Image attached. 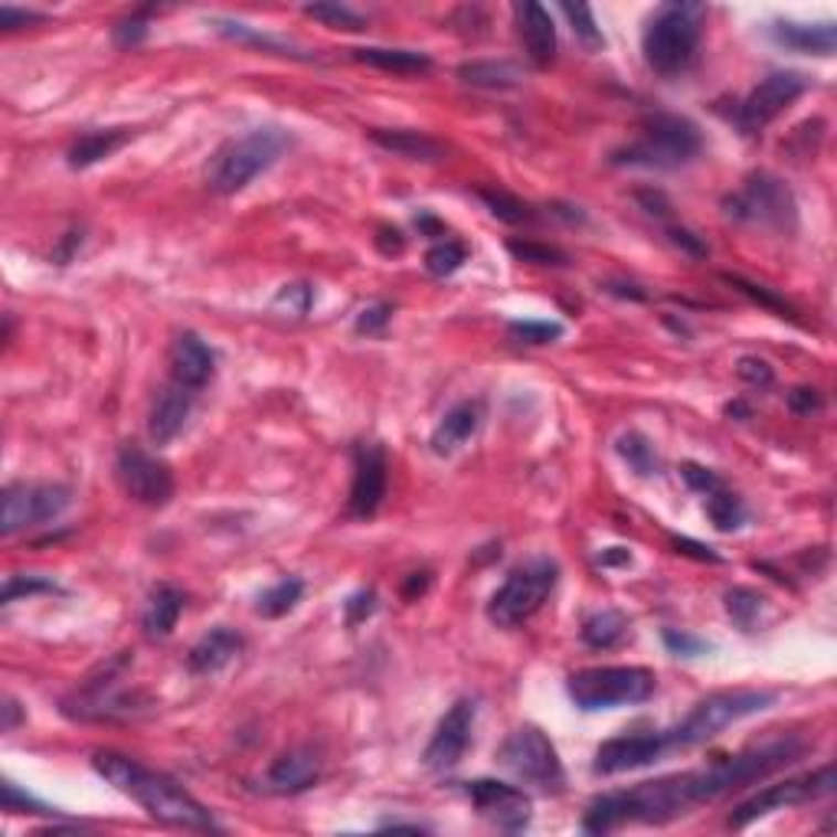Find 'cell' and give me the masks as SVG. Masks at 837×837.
I'll return each instance as SVG.
<instances>
[{"label": "cell", "instance_id": "41", "mask_svg": "<svg viewBox=\"0 0 837 837\" xmlns=\"http://www.w3.org/2000/svg\"><path fill=\"white\" fill-rule=\"evenodd\" d=\"M563 13H566V20L573 23V33L586 43L589 50H598L605 40H602V30H598V23H595V17H592V10L583 7V3H563Z\"/></svg>", "mask_w": 837, "mask_h": 837}, {"label": "cell", "instance_id": "32", "mask_svg": "<svg viewBox=\"0 0 837 837\" xmlns=\"http://www.w3.org/2000/svg\"><path fill=\"white\" fill-rule=\"evenodd\" d=\"M625 635H628V618L615 608H602V612L589 615L583 622V642L589 648H598V651L615 648Z\"/></svg>", "mask_w": 837, "mask_h": 837}, {"label": "cell", "instance_id": "3", "mask_svg": "<svg viewBox=\"0 0 837 837\" xmlns=\"http://www.w3.org/2000/svg\"><path fill=\"white\" fill-rule=\"evenodd\" d=\"M778 700L775 690H759V687H740V690H720L710 693L707 700H700L674 730H665V753H677V750H690L700 746L713 737H720L727 727L769 710Z\"/></svg>", "mask_w": 837, "mask_h": 837}, {"label": "cell", "instance_id": "51", "mask_svg": "<svg viewBox=\"0 0 837 837\" xmlns=\"http://www.w3.org/2000/svg\"><path fill=\"white\" fill-rule=\"evenodd\" d=\"M684 481H687L693 491H700V495H710V491L720 488V478H717L710 468H700V465H684Z\"/></svg>", "mask_w": 837, "mask_h": 837}, {"label": "cell", "instance_id": "4", "mask_svg": "<svg viewBox=\"0 0 837 837\" xmlns=\"http://www.w3.org/2000/svg\"><path fill=\"white\" fill-rule=\"evenodd\" d=\"M700 3H668L648 20L642 53L658 76H677L693 63L700 46Z\"/></svg>", "mask_w": 837, "mask_h": 837}, {"label": "cell", "instance_id": "44", "mask_svg": "<svg viewBox=\"0 0 837 837\" xmlns=\"http://www.w3.org/2000/svg\"><path fill=\"white\" fill-rule=\"evenodd\" d=\"M510 337H517L520 343H550V340L563 337V328L553 321H513Z\"/></svg>", "mask_w": 837, "mask_h": 837}, {"label": "cell", "instance_id": "24", "mask_svg": "<svg viewBox=\"0 0 837 837\" xmlns=\"http://www.w3.org/2000/svg\"><path fill=\"white\" fill-rule=\"evenodd\" d=\"M243 651V635H236L233 628L220 625L213 632H206L187 655V665L193 674H216L226 668L236 655Z\"/></svg>", "mask_w": 837, "mask_h": 837}, {"label": "cell", "instance_id": "49", "mask_svg": "<svg viewBox=\"0 0 837 837\" xmlns=\"http://www.w3.org/2000/svg\"><path fill=\"white\" fill-rule=\"evenodd\" d=\"M788 406H792V413L808 416V413H818V410L825 406V400H822V393H818V390L798 386V390H792V393H788Z\"/></svg>", "mask_w": 837, "mask_h": 837}, {"label": "cell", "instance_id": "31", "mask_svg": "<svg viewBox=\"0 0 837 837\" xmlns=\"http://www.w3.org/2000/svg\"><path fill=\"white\" fill-rule=\"evenodd\" d=\"M128 141V131L112 128V131H88L73 148H70V168H92L112 151H118Z\"/></svg>", "mask_w": 837, "mask_h": 837}, {"label": "cell", "instance_id": "11", "mask_svg": "<svg viewBox=\"0 0 837 837\" xmlns=\"http://www.w3.org/2000/svg\"><path fill=\"white\" fill-rule=\"evenodd\" d=\"M128 665H131L128 651L118 655L115 661H108L63 703V710L76 720H112V717L131 713L135 707H128V703H135V697L128 690H121Z\"/></svg>", "mask_w": 837, "mask_h": 837}, {"label": "cell", "instance_id": "46", "mask_svg": "<svg viewBox=\"0 0 837 837\" xmlns=\"http://www.w3.org/2000/svg\"><path fill=\"white\" fill-rule=\"evenodd\" d=\"M145 36H148V20H145V13H135V17H128V20H121V23L115 27V43H118L121 50L138 46Z\"/></svg>", "mask_w": 837, "mask_h": 837}, {"label": "cell", "instance_id": "2", "mask_svg": "<svg viewBox=\"0 0 837 837\" xmlns=\"http://www.w3.org/2000/svg\"><path fill=\"white\" fill-rule=\"evenodd\" d=\"M92 765L121 795L138 802L155 822L170 825V828H183V831H220L213 815L168 775L121 753H95Z\"/></svg>", "mask_w": 837, "mask_h": 837}, {"label": "cell", "instance_id": "56", "mask_svg": "<svg viewBox=\"0 0 837 837\" xmlns=\"http://www.w3.org/2000/svg\"><path fill=\"white\" fill-rule=\"evenodd\" d=\"M668 236H670V243L674 246H680V250H687L690 255H707V246L690 233V230H677V226H670L668 230Z\"/></svg>", "mask_w": 837, "mask_h": 837}, {"label": "cell", "instance_id": "52", "mask_svg": "<svg viewBox=\"0 0 837 837\" xmlns=\"http://www.w3.org/2000/svg\"><path fill=\"white\" fill-rule=\"evenodd\" d=\"M740 377L753 386H769L772 383V367L759 357H743L740 360Z\"/></svg>", "mask_w": 837, "mask_h": 837}, {"label": "cell", "instance_id": "48", "mask_svg": "<svg viewBox=\"0 0 837 837\" xmlns=\"http://www.w3.org/2000/svg\"><path fill=\"white\" fill-rule=\"evenodd\" d=\"M390 315H393V308H390V305H370V308H363V311H360V318H357V331H360V335H373V331L386 328Z\"/></svg>", "mask_w": 837, "mask_h": 837}, {"label": "cell", "instance_id": "36", "mask_svg": "<svg viewBox=\"0 0 837 837\" xmlns=\"http://www.w3.org/2000/svg\"><path fill=\"white\" fill-rule=\"evenodd\" d=\"M213 27H216V33H223V36H230V40H236V43H250V46H258V50H265V53L301 56V53H295L288 43H282V40H275V36H265V33L252 30V27H246V23H236V20H213Z\"/></svg>", "mask_w": 837, "mask_h": 837}, {"label": "cell", "instance_id": "8", "mask_svg": "<svg viewBox=\"0 0 837 837\" xmlns=\"http://www.w3.org/2000/svg\"><path fill=\"white\" fill-rule=\"evenodd\" d=\"M557 580H560V566L547 557H537V560L517 566L504 580V586L491 595L488 618L498 628H513V625L527 622L550 598V592L557 589Z\"/></svg>", "mask_w": 837, "mask_h": 837}, {"label": "cell", "instance_id": "21", "mask_svg": "<svg viewBox=\"0 0 837 837\" xmlns=\"http://www.w3.org/2000/svg\"><path fill=\"white\" fill-rule=\"evenodd\" d=\"M513 20H517V33L527 56L537 66H550L557 56V23L550 10L533 0H523V3H513Z\"/></svg>", "mask_w": 837, "mask_h": 837}, {"label": "cell", "instance_id": "12", "mask_svg": "<svg viewBox=\"0 0 837 837\" xmlns=\"http://www.w3.org/2000/svg\"><path fill=\"white\" fill-rule=\"evenodd\" d=\"M835 792V765H822L808 775L798 778H785L778 785H769L765 792H759L753 798H746L733 815H730V828H746L755 818L775 812V808H788V805H805V802H818L825 795Z\"/></svg>", "mask_w": 837, "mask_h": 837}, {"label": "cell", "instance_id": "57", "mask_svg": "<svg viewBox=\"0 0 837 837\" xmlns=\"http://www.w3.org/2000/svg\"><path fill=\"white\" fill-rule=\"evenodd\" d=\"M377 246H380V252H386V255H400L403 252V233L396 230H390V226H380V236H377Z\"/></svg>", "mask_w": 837, "mask_h": 837}, {"label": "cell", "instance_id": "16", "mask_svg": "<svg viewBox=\"0 0 837 837\" xmlns=\"http://www.w3.org/2000/svg\"><path fill=\"white\" fill-rule=\"evenodd\" d=\"M472 730H475V700L462 697L448 707V713L438 720L428 746H425V769L432 772H448L455 769L465 753H468V743H472Z\"/></svg>", "mask_w": 837, "mask_h": 837}, {"label": "cell", "instance_id": "18", "mask_svg": "<svg viewBox=\"0 0 837 837\" xmlns=\"http://www.w3.org/2000/svg\"><path fill=\"white\" fill-rule=\"evenodd\" d=\"M465 795L501 831H523L530 825V798L517 785L495 782V778H478V782L465 785Z\"/></svg>", "mask_w": 837, "mask_h": 837}, {"label": "cell", "instance_id": "53", "mask_svg": "<svg viewBox=\"0 0 837 837\" xmlns=\"http://www.w3.org/2000/svg\"><path fill=\"white\" fill-rule=\"evenodd\" d=\"M665 642H668V648L674 655H687V658L707 651L703 642H697V638H690V635H677V632H665Z\"/></svg>", "mask_w": 837, "mask_h": 837}, {"label": "cell", "instance_id": "42", "mask_svg": "<svg viewBox=\"0 0 837 837\" xmlns=\"http://www.w3.org/2000/svg\"><path fill=\"white\" fill-rule=\"evenodd\" d=\"M311 288L308 285H285L282 292H278V298L272 301V308L275 311H282L285 318L292 315V318H305L308 315V308H311Z\"/></svg>", "mask_w": 837, "mask_h": 837}, {"label": "cell", "instance_id": "1", "mask_svg": "<svg viewBox=\"0 0 837 837\" xmlns=\"http://www.w3.org/2000/svg\"><path fill=\"white\" fill-rule=\"evenodd\" d=\"M802 755L798 740H782L759 746L753 753L727 755L693 772H677L655 782H642L625 792L598 795L586 808L583 831L589 835H608L622 825H668L674 818L690 815V808L703 802H717L720 795L753 785L759 778L785 769Z\"/></svg>", "mask_w": 837, "mask_h": 837}, {"label": "cell", "instance_id": "43", "mask_svg": "<svg viewBox=\"0 0 837 837\" xmlns=\"http://www.w3.org/2000/svg\"><path fill=\"white\" fill-rule=\"evenodd\" d=\"M723 282H730V285H733L737 292H743L746 298H753V301H759L762 308H769V311H778L782 318H785V315L792 318V308H788V305H785L782 298H775L772 292H765L762 285H753V282H746V278H740V275H723Z\"/></svg>", "mask_w": 837, "mask_h": 837}, {"label": "cell", "instance_id": "9", "mask_svg": "<svg viewBox=\"0 0 837 837\" xmlns=\"http://www.w3.org/2000/svg\"><path fill=\"white\" fill-rule=\"evenodd\" d=\"M723 206L733 220L755 223V226H772V230H782V233H792L795 223H798V206H795L792 190L765 170L750 173L746 183L723 200Z\"/></svg>", "mask_w": 837, "mask_h": 837}, {"label": "cell", "instance_id": "30", "mask_svg": "<svg viewBox=\"0 0 837 837\" xmlns=\"http://www.w3.org/2000/svg\"><path fill=\"white\" fill-rule=\"evenodd\" d=\"M458 80L465 85H475V88H513L520 85L523 73L507 63V60H475V63H465L458 70Z\"/></svg>", "mask_w": 837, "mask_h": 837}, {"label": "cell", "instance_id": "10", "mask_svg": "<svg viewBox=\"0 0 837 837\" xmlns=\"http://www.w3.org/2000/svg\"><path fill=\"white\" fill-rule=\"evenodd\" d=\"M498 762L513 778H520L527 785H537V788H547V792H557L566 782L557 746L537 727L513 730L498 750Z\"/></svg>", "mask_w": 837, "mask_h": 837}, {"label": "cell", "instance_id": "20", "mask_svg": "<svg viewBox=\"0 0 837 837\" xmlns=\"http://www.w3.org/2000/svg\"><path fill=\"white\" fill-rule=\"evenodd\" d=\"M321 775V755L311 746H295L288 753H282L265 772L262 788L272 795H298L305 788H311Z\"/></svg>", "mask_w": 837, "mask_h": 837}, {"label": "cell", "instance_id": "13", "mask_svg": "<svg viewBox=\"0 0 837 837\" xmlns=\"http://www.w3.org/2000/svg\"><path fill=\"white\" fill-rule=\"evenodd\" d=\"M73 504V491L63 485H10L3 491V510H0V533L13 537L20 530L40 527L56 520Z\"/></svg>", "mask_w": 837, "mask_h": 837}, {"label": "cell", "instance_id": "60", "mask_svg": "<svg viewBox=\"0 0 837 837\" xmlns=\"http://www.w3.org/2000/svg\"><path fill=\"white\" fill-rule=\"evenodd\" d=\"M727 413H730V416H750V410H746L743 403H730V406H727Z\"/></svg>", "mask_w": 837, "mask_h": 837}, {"label": "cell", "instance_id": "58", "mask_svg": "<svg viewBox=\"0 0 837 837\" xmlns=\"http://www.w3.org/2000/svg\"><path fill=\"white\" fill-rule=\"evenodd\" d=\"M425 589H428V573H416V576H413V583H410V589H406V598H413L416 592L422 595Z\"/></svg>", "mask_w": 837, "mask_h": 837}, {"label": "cell", "instance_id": "7", "mask_svg": "<svg viewBox=\"0 0 837 837\" xmlns=\"http://www.w3.org/2000/svg\"><path fill=\"white\" fill-rule=\"evenodd\" d=\"M566 690L580 710L632 707V703H645L655 693V674L648 668H635V665L586 668L570 677Z\"/></svg>", "mask_w": 837, "mask_h": 837}, {"label": "cell", "instance_id": "5", "mask_svg": "<svg viewBox=\"0 0 837 837\" xmlns=\"http://www.w3.org/2000/svg\"><path fill=\"white\" fill-rule=\"evenodd\" d=\"M288 148V135L278 128H255L243 138H233L230 145H223L210 168H206V180L216 193L230 197L246 190L258 173L272 168L278 161V155Z\"/></svg>", "mask_w": 837, "mask_h": 837}, {"label": "cell", "instance_id": "47", "mask_svg": "<svg viewBox=\"0 0 837 837\" xmlns=\"http://www.w3.org/2000/svg\"><path fill=\"white\" fill-rule=\"evenodd\" d=\"M36 592H56V586L50 580H40V576H10L7 586H3V602H13L17 595H36Z\"/></svg>", "mask_w": 837, "mask_h": 837}, {"label": "cell", "instance_id": "14", "mask_svg": "<svg viewBox=\"0 0 837 837\" xmlns=\"http://www.w3.org/2000/svg\"><path fill=\"white\" fill-rule=\"evenodd\" d=\"M115 472H118V481H121V488L131 501L145 504V507H165L173 498L170 465L155 458V455H148L138 445H125L118 452Z\"/></svg>", "mask_w": 837, "mask_h": 837}, {"label": "cell", "instance_id": "29", "mask_svg": "<svg viewBox=\"0 0 837 837\" xmlns=\"http://www.w3.org/2000/svg\"><path fill=\"white\" fill-rule=\"evenodd\" d=\"M353 60L367 63V66H377V70H386V73H400V76H418V73L432 70V60L425 53H416V50L363 46V50H353Z\"/></svg>", "mask_w": 837, "mask_h": 837}, {"label": "cell", "instance_id": "55", "mask_svg": "<svg viewBox=\"0 0 837 837\" xmlns=\"http://www.w3.org/2000/svg\"><path fill=\"white\" fill-rule=\"evenodd\" d=\"M670 540H674L677 553H690V557H697V560L720 563V553H713V550H710V547H703V543H693V540H687V537H670Z\"/></svg>", "mask_w": 837, "mask_h": 837}, {"label": "cell", "instance_id": "28", "mask_svg": "<svg viewBox=\"0 0 837 837\" xmlns=\"http://www.w3.org/2000/svg\"><path fill=\"white\" fill-rule=\"evenodd\" d=\"M373 145H380L383 151L390 155H400V158H410V161H442L445 158V148L422 135V131H370Z\"/></svg>", "mask_w": 837, "mask_h": 837}, {"label": "cell", "instance_id": "22", "mask_svg": "<svg viewBox=\"0 0 837 837\" xmlns=\"http://www.w3.org/2000/svg\"><path fill=\"white\" fill-rule=\"evenodd\" d=\"M213 367H216L213 350L193 331H183V335L173 340V347H170V373H173V380L180 386H187V390L206 386L210 377H213Z\"/></svg>", "mask_w": 837, "mask_h": 837}, {"label": "cell", "instance_id": "39", "mask_svg": "<svg viewBox=\"0 0 837 837\" xmlns=\"http://www.w3.org/2000/svg\"><path fill=\"white\" fill-rule=\"evenodd\" d=\"M305 13L328 23V27H335V30H363L367 27V20L357 10L343 7V3H308Z\"/></svg>", "mask_w": 837, "mask_h": 837}, {"label": "cell", "instance_id": "38", "mask_svg": "<svg viewBox=\"0 0 837 837\" xmlns=\"http://www.w3.org/2000/svg\"><path fill=\"white\" fill-rule=\"evenodd\" d=\"M465 258H468V252H465L462 243L445 240V243H438V246H432V250L425 252V268L435 278H448V275H455L465 265Z\"/></svg>", "mask_w": 837, "mask_h": 837}, {"label": "cell", "instance_id": "6", "mask_svg": "<svg viewBox=\"0 0 837 837\" xmlns=\"http://www.w3.org/2000/svg\"><path fill=\"white\" fill-rule=\"evenodd\" d=\"M703 141L693 121L680 115H655L642 138L632 141L628 148L612 155V165H628V168H655L670 170L680 165H690L700 155Z\"/></svg>", "mask_w": 837, "mask_h": 837}, {"label": "cell", "instance_id": "26", "mask_svg": "<svg viewBox=\"0 0 837 837\" xmlns=\"http://www.w3.org/2000/svg\"><path fill=\"white\" fill-rule=\"evenodd\" d=\"M772 40L795 50V53H815L831 56L837 46V23H772Z\"/></svg>", "mask_w": 837, "mask_h": 837}, {"label": "cell", "instance_id": "59", "mask_svg": "<svg viewBox=\"0 0 837 837\" xmlns=\"http://www.w3.org/2000/svg\"><path fill=\"white\" fill-rule=\"evenodd\" d=\"M3 713H7V720H3V730L10 733V730L17 727V703H13V700H7V703H3Z\"/></svg>", "mask_w": 837, "mask_h": 837}, {"label": "cell", "instance_id": "17", "mask_svg": "<svg viewBox=\"0 0 837 837\" xmlns=\"http://www.w3.org/2000/svg\"><path fill=\"white\" fill-rule=\"evenodd\" d=\"M383 498H386V452L377 442H357L347 513L367 520L380 510Z\"/></svg>", "mask_w": 837, "mask_h": 837}, {"label": "cell", "instance_id": "54", "mask_svg": "<svg viewBox=\"0 0 837 837\" xmlns=\"http://www.w3.org/2000/svg\"><path fill=\"white\" fill-rule=\"evenodd\" d=\"M36 20H43V13H33V10H17V7H10V3H3V7H0V27H3V30H17L20 23H36Z\"/></svg>", "mask_w": 837, "mask_h": 837}, {"label": "cell", "instance_id": "34", "mask_svg": "<svg viewBox=\"0 0 837 837\" xmlns=\"http://www.w3.org/2000/svg\"><path fill=\"white\" fill-rule=\"evenodd\" d=\"M707 517L713 520L717 530L730 533V530H737V527L743 523L746 510H743V501H740L737 495H730V491L720 485L717 491L707 495Z\"/></svg>", "mask_w": 837, "mask_h": 837}, {"label": "cell", "instance_id": "15", "mask_svg": "<svg viewBox=\"0 0 837 837\" xmlns=\"http://www.w3.org/2000/svg\"><path fill=\"white\" fill-rule=\"evenodd\" d=\"M808 88V80L802 73H772L762 83L755 85L753 92L743 98L737 121L746 135H755L762 128H769L795 98H802Z\"/></svg>", "mask_w": 837, "mask_h": 837}, {"label": "cell", "instance_id": "50", "mask_svg": "<svg viewBox=\"0 0 837 837\" xmlns=\"http://www.w3.org/2000/svg\"><path fill=\"white\" fill-rule=\"evenodd\" d=\"M373 608H377V595H373V592H357V595H350L347 605H343L350 625H360L363 618H370Z\"/></svg>", "mask_w": 837, "mask_h": 837}, {"label": "cell", "instance_id": "23", "mask_svg": "<svg viewBox=\"0 0 837 837\" xmlns=\"http://www.w3.org/2000/svg\"><path fill=\"white\" fill-rule=\"evenodd\" d=\"M190 410H193V390L180 386L177 380L168 383V386L158 393V400H155V406H151V416H148V435H151V442H155V445H168V442H173V438L183 432V425H187V418H190Z\"/></svg>", "mask_w": 837, "mask_h": 837}, {"label": "cell", "instance_id": "27", "mask_svg": "<svg viewBox=\"0 0 837 837\" xmlns=\"http://www.w3.org/2000/svg\"><path fill=\"white\" fill-rule=\"evenodd\" d=\"M180 612H183V592L177 586H168V583L155 586L148 595L145 615H141L145 635L148 638H168L173 625H177V618H180Z\"/></svg>", "mask_w": 837, "mask_h": 837}, {"label": "cell", "instance_id": "37", "mask_svg": "<svg viewBox=\"0 0 837 837\" xmlns=\"http://www.w3.org/2000/svg\"><path fill=\"white\" fill-rule=\"evenodd\" d=\"M478 197L488 203V210L498 220H504V223H530L533 220L530 206L523 200H517L513 193H507V190H478Z\"/></svg>", "mask_w": 837, "mask_h": 837}, {"label": "cell", "instance_id": "45", "mask_svg": "<svg viewBox=\"0 0 837 837\" xmlns=\"http://www.w3.org/2000/svg\"><path fill=\"white\" fill-rule=\"evenodd\" d=\"M507 250L513 252L517 258H523V262H537V265H563L566 262V255L560 250H553V246H540V243H510Z\"/></svg>", "mask_w": 837, "mask_h": 837}, {"label": "cell", "instance_id": "25", "mask_svg": "<svg viewBox=\"0 0 837 837\" xmlns=\"http://www.w3.org/2000/svg\"><path fill=\"white\" fill-rule=\"evenodd\" d=\"M478 425H481V403L465 400V403L452 406L432 432V452L435 455H455L478 432Z\"/></svg>", "mask_w": 837, "mask_h": 837}, {"label": "cell", "instance_id": "33", "mask_svg": "<svg viewBox=\"0 0 837 837\" xmlns=\"http://www.w3.org/2000/svg\"><path fill=\"white\" fill-rule=\"evenodd\" d=\"M301 592H305V583L295 580V576H288V580L275 583V586L265 589V592L258 595L255 612H258L262 618H282V615H288V612L301 602Z\"/></svg>", "mask_w": 837, "mask_h": 837}, {"label": "cell", "instance_id": "19", "mask_svg": "<svg viewBox=\"0 0 837 837\" xmlns=\"http://www.w3.org/2000/svg\"><path fill=\"white\" fill-rule=\"evenodd\" d=\"M665 753V740L661 733H638V737H615L608 743L598 746L592 772L595 775H618V772H632V769H645L651 762H658Z\"/></svg>", "mask_w": 837, "mask_h": 837}, {"label": "cell", "instance_id": "40", "mask_svg": "<svg viewBox=\"0 0 837 837\" xmlns=\"http://www.w3.org/2000/svg\"><path fill=\"white\" fill-rule=\"evenodd\" d=\"M762 602H765V598H762L759 592H753V589H730V592H727V612H730L746 632L753 628Z\"/></svg>", "mask_w": 837, "mask_h": 837}, {"label": "cell", "instance_id": "35", "mask_svg": "<svg viewBox=\"0 0 837 837\" xmlns=\"http://www.w3.org/2000/svg\"><path fill=\"white\" fill-rule=\"evenodd\" d=\"M618 455L628 462V468L632 472H638V475H658V455H655V445L645 438V435H638V432H628V435H622L618 438Z\"/></svg>", "mask_w": 837, "mask_h": 837}]
</instances>
